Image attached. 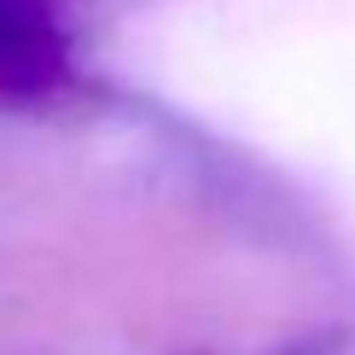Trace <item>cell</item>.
Returning a JSON list of instances; mask_svg holds the SVG:
<instances>
[{"instance_id":"6da1fadb","label":"cell","mask_w":355,"mask_h":355,"mask_svg":"<svg viewBox=\"0 0 355 355\" xmlns=\"http://www.w3.org/2000/svg\"><path fill=\"white\" fill-rule=\"evenodd\" d=\"M35 41H41L35 0H0V64H6V58H29Z\"/></svg>"}]
</instances>
